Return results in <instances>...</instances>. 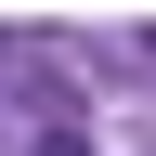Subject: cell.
<instances>
[{
    "mask_svg": "<svg viewBox=\"0 0 156 156\" xmlns=\"http://www.w3.org/2000/svg\"><path fill=\"white\" fill-rule=\"evenodd\" d=\"M39 156H91V143H78V130H52V143H39Z\"/></svg>",
    "mask_w": 156,
    "mask_h": 156,
    "instance_id": "obj_1",
    "label": "cell"
}]
</instances>
